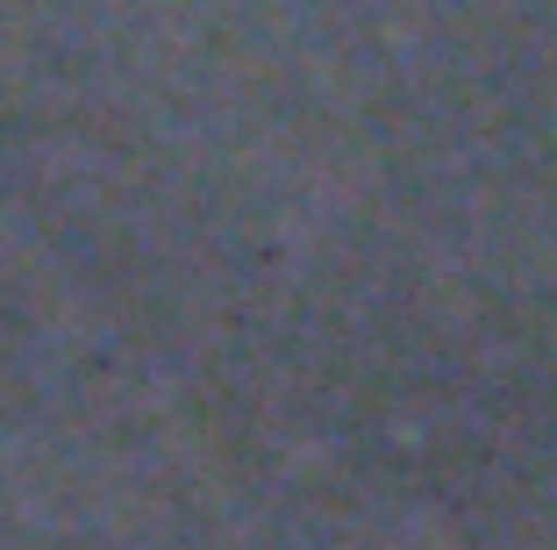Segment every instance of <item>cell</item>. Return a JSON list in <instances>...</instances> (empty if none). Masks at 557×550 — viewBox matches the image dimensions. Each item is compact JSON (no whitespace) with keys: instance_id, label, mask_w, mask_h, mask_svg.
<instances>
[]
</instances>
